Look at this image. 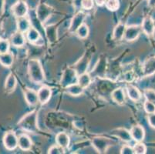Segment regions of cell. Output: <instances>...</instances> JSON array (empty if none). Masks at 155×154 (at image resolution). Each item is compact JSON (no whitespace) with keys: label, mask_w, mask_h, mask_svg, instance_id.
<instances>
[{"label":"cell","mask_w":155,"mask_h":154,"mask_svg":"<svg viewBox=\"0 0 155 154\" xmlns=\"http://www.w3.org/2000/svg\"><path fill=\"white\" fill-rule=\"evenodd\" d=\"M28 74L32 83L40 84L45 81V73L39 59H31L28 63Z\"/></svg>","instance_id":"1"},{"label":"cell","mask_w":155,"mask_h":154,"mask_svg":"<svg viewBox=\"0 0 155 154\" xmlns=\"http://www.w3.org/2000/svg\"><path fill=\"white\" fill-rule=\"evenodd\" d=\"M21 129L28 132H36L38 129V111L32 110L24 116L18 123Z\"/></svg>","instance_id":"2"},{"label":"cell","mask_w":155,"mask_h":154,"mask_svg":"<svg viewBox=\"0 0 155 154\" xmlns=\"http://www.w3.org/2000/svg\"><path fill=\"white\" fill-rule=\"evenodd\" d=\"M117 143L116 141L104 136H97L92 139V145L99 153H104L109 147Z\"/></svg>","instance_id":"3"},{"label":"cell","mask_w":155,"mask_h":154,"mask_svg":"<svg viewBox=\"0 0 155 154\" xmlns=\"http://www.w3.org/2000/svg\"><path fill=\"white\" fill-rule=\"evenodd\" d=\"M78 74L73 67H68L63 71L62 75L60 85L63 88H67L72 84L77 83Z\"/></svg>","instance_id":"4"},{"label":"cell","mask_w":155,"mask_h":154,"mask_svg":"<svg viewBox=\"0 0 155 154\" xmlns=\"http://www.w3.org/2000/svg\"><path fill=\"white\" fill-rule=\"evenodd\" d=\"M53 13V8L46 3H39L36 7V18L41 23H45Z\"/></svg>","instance_id":"5"},{"label":"cell","mask_w":155,"mask_h":154,"mask_svg":"<svg viewBox=\"0 0 155 154\" xmlns=\"http://www.w3.org/2000/svg\"><path fill=\"white\" fill-rule=\"evenodd\" d=\"M2 142L7 150L12 151L18 147V136L14 131H8L5 133Z\"/></svg>","instance_id":"6"},{"label":"cell","mask_w":155,"mask_h":154,"mask_svg":"<svg viewBox=\"0 0 155 154\" xmlns=\"http://www.w3.org/2000/svg\"><path fill=\"white\" fill-rule=\"evenodd\" d=\"M11 11L14 16L18 19L21 17L26 16L28 14V11H29V8H28V5L26 2L19 0L18 2L12 5V6L11 7Z\"/></svg>","instance_id":"7"},{"label":"cell","mask_w":155,"mask_h":154,"mask_svg":"<svg viewBox=\"0 0 155 154\" xmlns=\"http://www.w3.org/2000/svg\"><path fill=\"white\" fill-rule=\"evenodd\" d=\"M141 32L142 29L140 25H128L126 27V29H125L124 39V40L127 41V42H133V41L136 40L139 37Z\"/></svg>","instance_id":"8"},{"label":"cell","mask_w":155,"mask_h":154,"mask_svg":"<svg viewBox=\"0 0 155 154\" xmlns=\"http://www.w3.org/2000/svg\"><path fill=\"white\" fill-rule=\"evenodd\" d=\"M86 17H87V15H86L85 12H82V11H80L77 13H76L70 21L69 32H71V33H75L80 25L84 23Z\"/></svg>","instance_id":"9"},{"label":"cell","mask_w":155,"mask_h":154,"mask_svg":"<svg viewBox=\"0 0 155 154\" xmlns=\"http://www.w3.org/2000/svg\"><path fill=\"white\" fill-rule=\"evenodd\" d=\"M25 35H26V40L29 41V42H30L31 44L39 46V42H44L43 41V38H42L40 32H39V30L33 27L32 25L29 28V30L25 33Z\"/></svg>","instance_id":"10"},{"label":"cell","mask_w":155,"mask_h":154,"mask_svg":"<svg viewBox=\"0 0 155 154\" xmlns=\"http://www.w3.org/2000/svg\"><path fill=\"white\" fill-rule=\"evenodd\" d=\"M9 42H10V44L14 47H23L26 42V35H25V33H22V32L17 30L11 36Z\"/></svg>","instance_id":"11"},{"label":"cell","mask_w":155,"mask_h":154,"mask_svg":"<svg viewBox=\"0 0 155 154\" xmlns=\"http://www.w3.org/2000/svg\"><path fill=\"white\" fill-rule=\"evenodd\" d=\"M38 100L41 105L47 103L52 97V90L47 86H43L37 91Z\"/></svg>","instance_id":"12"},{"label":"cell","mask_w":155,"mask_h":154,"mask_svg":"<svg viewBox=\"0 0 155 154\" xmlns=\"http://www.w3.org/2000/svg\"><path fill=\"white\" fill-rule=\"evenodd\" d=\"M141 29L142 32H144L147 36H151L154 34L155 32V24L154 21L153 20L150 16H146L143 19V22L141 24Z\"/></svg>","instance_id":"13"},{"label":"cell","mask_w":155,"mask_h":154,"mask_svg":"<svg viewBox=\"0 0 155 154\" xmlns=\"http://www.w3.org/2000/svg\"><path fill=\"white\" fill-rule=\"evenodd\" d=\"M23 94L24 98H25V100H26V103L28 105L30 106H35L37 105V103H39L37 92L35 91L32 89L26 88L24 89Z\"/></svg>","instance_id":"14"},{"label":"cell","mask_w":155,"mask_h":154,"mask_svg":"<svg viewBox=\"0 0 155 154\" xmlns=\"http://www.w3.org/2000/svg\"><path fill=\"white\" fill-rule=\"evenodd\" d=\"M90 61H91V56H89L87 53L84 54L81 59H80L78 62L75 64V66H73V68L75 69L77 71V74L80 75L82 73H84L87 72V67H88L89 64H90Z\"/></svg>","instance_id":"15"},{"label":"cell","mask_w":155,"mask_h":154,"mask_svg":"<svg viewBox=\"0 0 155 154\" xmlns=\"http://www.w3.org/2000/svg\"><path fill=\"white\" fill-rule=\"evenodd\" d=\"M110 134L115 137L119 138L120 139L125 143H129L132 140L130 132L125 128H117V129H113L110 132Z\"/></svg>","instance_id":"16"},{"label":"cell","mask_w":155,"mask_h":154,"mask_svg":"<svg viewBox=\"0 0 155 154\" xmlns=\"http://www.w3.org/2000/svg\"><path fill=\"white\" fill-rule=\"evenodd\" d=\"M45 34L46 39L50 44L55 43L58 40V32H57V26L55 24L48 25L45 27Z\"/></svg>","instance_id":"17"},{"label":"cell","mask_w":155,"mask_h":154,"mask_svg":"<svg viewBox=\"0 0 155 154\" xmlns=\"http://www.w3.org/2000/svg\"><path fill=\"white\" fill-rule=\"evenodd\" d=\"M18 146L22 151L30 150L32 146V141L27 134H22L18 137Z\"/></svg>","instance_id":"18"},{"label":"cell","mask_w":155,"mask_h":154,"mask_svg":"<svg viewBox=\"0 0 155 154\" xmlns=\"http://www.w3.org/2000/svg\"><path fill=\"white\" fill-rule=\"evenodd\" d=\"M132 139L136 142H142L145 137V130L143 127L140 125H135L132 127L130 130Z\"/></svg>","instance_id":"19"},{"label":"cell","mask_w":155,"mask_h":154,"mask_svg":"<svg viewBox=\"0 0 155 154\" xmlns=\"http://www.w3.org/2000/svg\"><path fill=\"white\" fill-rule=\"evenodd\" d=\"M16 87H17V79L12 73H9L5 79V86H4L5 92L7 93H12L15 90Z\"/></svg>","instance_id":"20"},{"label":"cell","mask_w":155,"mask_h":154,"mask_svg":"<svg viewBox=\"0 0 155 154\" xmlns=\"http://www.w3.org/2000/svg\"><path fill=\"white\" fill-rule=\"evenodd\" d=\"M143 73L145 76H149L155 73V56L147 59L143 65Z\"/></svg>","instance_id":"21"},{"label":"cell","mask_w":155,"mask_h":154,"mask_svg":"<svg viewBox=\"0 0 155 154\" xmlns=\"http://www.w3.org/2000/svg\"><path fill=\"white\" fill-rule=\"evenodd\" d=\"M127 96L130 100L134 102H138L140 101L141 99V93L137 87L135 86L130 84L127 86Z\"/></svg>","instance_id":"22"},{"label":"cell","mask_w":155,"mask_h":154,"mask_svg":"<svg viewBox=\"0 0 155 154\" xmlns=\"http://www.w3.org/2000/svg\"><path fill=\"white\" fill-rule=\"evenodd\" d=\"M55 141H56V143L57 145L63 147V149H67L70 146V136H69L68 134L64 132H60L56 134Z\"/></svg>","instance_id":"23"},{"label":"cell","mask_w":155,"mask_h":154,"mask_svg":"<svg viewBox=\"0 0 155 154\" xmlns=\"http://www.w3.org/2000/svg\"><path fill=\"white\" fill-rule=\"evenodd\" d=\"M16 25H17V30L22 33H26L29 28L32 26V23L29 19L26 16L18 18L16 20Z\"/></svg>","instance_id":"24"},{"label":"cell","mask_w":155,"mask_h":154,"mask_svg":"<svg viewBox=\"0 0 155 154\" xmlns=\"http://www.w3.org/2000/svg\"><path fill=\"white\" fill-rule=\"evenodd\" d=\"M111 98L116 103L119 105H123L125 103L124 90L121 87L115 89L111 93Z\"/></svg>","instance_id":"25"},{"label":"cell","mask_w":155,"mask_h":154,"mask_svg":"<svg viewBox=\"0 0 155 154\" xmlns=\"http://www.w3.org/2000/svg\"><path fill=\"white\" fill-rule=\"evenodd\" d=\"M126 27V25L124 24L123 22H119L114 27V31H113V38H114V40L120 41L124 39Z\"/></svg>","instance_id":"26"},{"label":"cell","mask_w":155,"mask_h":154,"mask_svg":"<svg viewBox=\"0 0 155 154\" xmlns=\"http://www.w3.org/2000/svg\"><path fill=\"white\" fill-rule=\"evenodd\" d=\"M92 83V76H91V74L88 73H84L80 74L78 76V79H77V83H78L80 86L83 87V88L85 90V89L88 88L90 87V85Z\"/></svg>","instance_id":"27"},{"label":"cell","mask_w":155,"mask_h":154,"mask_svg":"<svg viewBox=\"0 0 155 154\" xmlns=\"http://www.w3.org/2000/svg\"><path fill=\"white\" fill-rule=\"evenodd\" d=\"M65 90H66V93L73 97H79L82 95L84 92V89L77 83L67 87V88H65Z\"/></svg>","instance_id":"28"},{"label":"cell","mask_w":155,"mask_h":154,"mask_svg":"<svg viewBox=\"0 0 155 154\" xmlns=\"http://www.w3.org/2000/svg\"><path fill=\"white\" fill-rule=\"evenodd\" d=\"M14 62V56L12 53H8L0 54V63L5 67H10Z\"/></svg>","instance_id":"29"},{"label":"cell","mask_w":155,"mask_h":154,"mask_svg":"<svg viewBox=\"0 0 155 154\" xmlns=\"http://www.w3.org/2000/svg\"><path fill=\"white\" fill-rule=\"evenodd\" d=\"M75 33L77 34V36H78L80 39H87L89 36V34H90V29H89V26L86 23L82 24V25H80V27L78 28V29H77V32H76Z\"/></svg>","instance_id":"30"},{"label":"cell","mask_w":155,"mask_h":154,"mask_svg":"<svg viewBox=\"0 0 155 154\" xmlns=\"http://www.w3.org/2000/svg\"><path fill=\"white\" fill-rule=\"evenodd\" d=\"M106 70V63L104 60H101L100 63L97 64V66H96V68L94 69V72H92L91 74V76H103V74L104 73V71Z\"/></svg>","instance_id":"31"},{"label":"cell","mask_w":155,"mask_h":154,"mask_svg":"<svg viewBox=\"0 0 155 154\" xmlns=\"http://www.w3.org/2000/svg\"><path fill=\"white\" fill-rule=\"evenodd\" d=\"M106 8L111 12H114L119 9L120 1L119 0H106Z\"/></svg>","instance_id":"32"},{"label":"cell","mask_w":155,"mask_h":154,"mask_svg":"<svg viewBox=\"0 0 155 154\" xmlns=\"http://www.w3.org/2000/svg\"><path fill=\"white\" fill-rule=\"evenodd\" d=\"M10 48V42L7 39H0V54L9 52Z\"/></svg>","instance_id":"33"},{"label":"cell","mask_w":155,"mask_h":154,"mask_svg":"<svg viewBox=\"0 0 155 154\" xmlns=\"http://www.w3.org/2000/svg\"><path fill=\"white\" fill-rule=\"evenodd\" d=\"M133 148L135 154H145L147 152L146 145L142 142H137Z\"/></svg>","instance_id":"34"},{"label":"cell","mask_w":155,"mask_h":154,"mask_svg":"<svg viewBox=\"0 0 155 154\" xmlns=\"http://www.w3.org/2000/svg\"><path fill=\"white\" fill-rule=\"evenodd\" d=\"M144 97L147 101L150 102L155 105V90L147 89L144 91Z\"/></svg>","instance_id":"35"},{"label":"cell","mask_w":155,"mask_h":154,"mask_svg":"<svg viewBox=\"0 0 155 154\" xmlns=\"http://www.w3.org/2000/svg\"><path fill=\"white\" fill-rule=\"evenodd\" d=\"M47 152L49 154H64L65 149L56 144V145H53L52 146H50V149H48Z\"/></svg>","instance_id":"36"},{"label":"cell","mask_w":155,"mask_h":154,"mask_svg":"<svg viewBox=\"0 0 155 154\" xmlns=\"http://www.w3.org/2000/svg\"><path fill=\"white\" fill-rule=\"evenodd\" d=\"M143 108H144L145 112L147 113H155V105L150 102L146 100L143 104Z\"/></svg>","instance_id":"37"},{"label":"cell","mask_w":155,"mask_h":154,"mask_svg":"<svg viewBox=\"0 0 155 154\" xmlns=\"http://www.w3.org/2000/svg\"><path fill=\"white\" fill-rule=\"evenodd\" d=\"M94 6V0H82L81 3V8L85 10H91Z\"/></svg>","instance_id":"38"},{"label":"cell","mask_w":155,"mask_h":154,"mask_svg":"<svg viewBox=\"0 0 155 154\" xmlns=\"http://www.w3.org/2000/svg\"><path fill=\"white\" fill-rule=\"evenodd\" d=\"M121 154H134V148L131 147L129 145H125L120 149Z\"/></svg>","instance_id":"39"},{"label":"cell","mask_w":155,"mask_h":154,"mask_svg":"<svg viewBox=\"0 0 155 154\" xmlns=\"http://www.w3.org/2000/svg\"><path fill=\"white\" fill-rule=\"evenodd\" d=\"M147 120H148V123L150 125V126H151L152 128L155 129V113H150L147 116Z\"/></svg>","instance_id":"40"},{"label":"cell","mask_w":155,"mask_h":154,"mask_svg":"<svg viewBox=\"0 0 155 154\" xmlns=\"http://www.w3.org/2000/svg\"><path fill=\"white\" fill-rule=\"evenodd\" d=\"M81 3H82V0H73V6L76 8H81Z\"/></svg>","instance_id":"41"},{"label":"cell","mask_w":155,"mask_h":154,"mask_svg":"<svg viewBox=\"0 0 155 154\" xmlns=\"http://www.w3.org/2000/svg\"><path fill=\"white\" fill-rule=\"evenodd\" d=\"M5 8V0H0V16L2 15Z\"/></svg>","instance_id":"42"},{"label":"cell","mask_w":155,"mask_h":154,"mask_svg":"<svg viewBox=\"0 0 155 154\" xmlns=\"http://www.w3.org/2000/svg\"><path fill=\"white\" fill-rule=\"evenodd\" d=\"M94 3L97 4V5L98 6H103V5H105L106 0H94Z\"/></svg>","instance_id":"43"},{"label":"cell","mask_w":155,"mask_h":154,"mask_svg":"<svg viewBox=\"0 0 155 154\" xmlns=\"http://www.w3.org/2000/svg\"><path fill=\"white\" fill-rule=\"evenodd\" d=\"M149 5L152 7H155V0H149Z\"/></svg>","instance_id":"44"}]
</instances>
